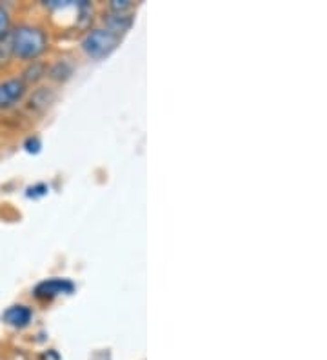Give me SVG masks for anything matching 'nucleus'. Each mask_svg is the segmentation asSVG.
Here are the masks:
<instances>
[{
  "label": "nucleus",
  "mask_w": 327,
  "mask_h": 360,
  "mask_svg": "<svg viewBox=\"0 0 327 360\" xmlns=\"http://www.w3.org/2000/svg\"><path fill=\"white\" fill-rule=\"evenodd\" d=\"M13 55L24 60L37 58L46 49V35L44 31L33 26H20L11 33Z\"/></svg>",
  "instance_id": "obj_1"
},
{
  "label": "nucleus",
  "mask_w": 327,
  "mask_h": 360,
  "mask_svg": "<svg viewBox=\"0 0 327 360\" xmlns=\"http://www.w3.org/2000/svg\"><path fill=\"white\" fill-rule=\"evenodd\" d=\"M120 42V35L109 27H98L89 31L82 42L84 51L93 58H104L109 53H113Z\"/></svg>",
  "instance_id": "obj_2"
},
{
  "label": "nucleus",
  "mask_w": 327,
  "mask_h": 360,
  "mask_svg": "<svg viewBox=\"0 0 327 360\" xmlns=\"http://www.w3.org/2000/svg\"><path fill=\"white\" fill-rule=\"evenodd\" d=\"M75 284L68 278H49V281L40 282L35 288L37 299H53L58 295H70L73 293Z\"/></svg>",
  "instance_id": "obj_3"
},
{
  "label": "nucleus",
  "mask_w": 327,
  "mask_h": 360,
  "mask_svg": "<svg viewBox=\"0 0 327 360\" xmlns=\"http://www.w3.org/2000/svg\"><path fill=\"white\" fill-rule=\"evenodd\" d=\"M26 91V84L20 79H9L0 84V111L20 101Z\"/></svg>",
  "instance_id": "obj_4"
},
{
  "label": "nucleus",
  "mask_w": 327,
  "mask_h": 360,
  "mask_svg": "<svg viewBox=\"0 0 327 360\" xmlns=\"http://www.w3.org/2000/svg\"><path fill=\"white\" fill-rule=\"evenodd\" d=\"M31 316H33V313H31V309L27 308V306H11V308L2 315V319H4L9 326H13V328H24V326L30 324Z\"/></svg>",
  "instance_id": "obj_5"
},
{
  "label": "nucleus",
  "mask_w": 327,
  "mask_h": 360,
  "mask_svg": "<svg viewBox=\"0 0 327 360\" xmlns=\"http://www.w3.org/2000/svg\"><path fill=\"white\" fill-rule=\"evenodd\" d=\"M13 57V42H11V33L0 39V66L8 64L9 58Z\"/></svg>",
  "instance_id": "obj_6"
},
{
  "label": "nucleus",
  "mask_w": 327,
  "mask_h": 360,
  "mask_svg": "<svg viewBox=\"0 0 327 360\" xmlns=\"http://www.w3.org/2000/svg\"><path fill=\"white\" fill-rule=\"evenodd\" d=\"M9 35V13L8 9L0 6V39Z\"/></svg>",
  "instance_id": "obj_7"
}]
</instances>
